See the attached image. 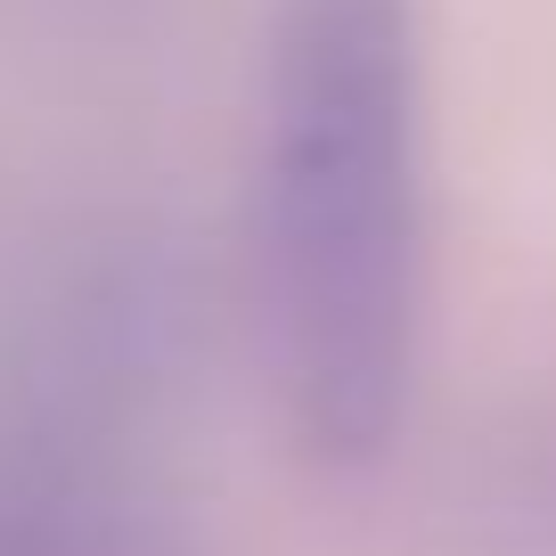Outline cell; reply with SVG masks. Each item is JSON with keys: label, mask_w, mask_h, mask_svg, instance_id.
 <instances>
[{"label": "cell", "mask_w": 556, "mask_h": 556, "mask_svg": "<svg viewBox=\"0 0 556 556\" xmlns=\"http://www.w3.org/2000/svg\"><path fill=\"white\" fill-rule=\"evenodd\" d=\"M254 262L295 442L319 467H377L409 417L434 287L417 0L270 9Z\"/></svg>", "instance_id": "obj_1"}]
</instances>
